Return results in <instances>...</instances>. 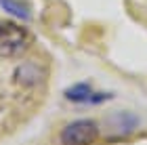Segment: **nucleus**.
I'll return each mask as SVG.
<instances>
[{
	"label": "nucleus",
	"mask_w": 147,
	"mask_h": 145,
	"mask_svg": "<svg viewBox=\"0 0 147 145\" xmlns=\"http://www.w3.org/2000/svg\"><path fill=\"white\" fill-rule=\"evenodd\" d=\"M30 42H32V36L21 28V25H17L13 21L0 23V51H2L4 55L23 53L30 47Z\"/></svg>",
	"instance_id": "obj_1"
},
{
	"label": "nucleus",
	"mask_w": 147,
	"mask_h": 145,
	"mask_svg": "<svg viewBox=\"0 0 147 145\" xmlns=\"http://www.w3.org/2000/svg\"><path fill=\"white\" fill-rule=\"evenodd\" d=\"M97 137L99 126L92 120H76L61 130V145H90Z\"/></svg>",
	"instance_id": "obj_2"
},
{
	"label": "nucleus",
	"mask_w": 147,
	"mask_h": 145,
	"mask_svg": "<svg viewBox=\"0 0 147 145\" xmlns=\"http://www.w3.org/2000/svg\"><path fill=\"white\" fill-rule=\"evenodd\" d=\"M92 97V88L88 86L86 82H80V84H74L65 90V99H69L74 103H88Z\"/></svg>",
	"instance_id": "obj_3"
},
{
	"label": "nucleus",
	"mask_w": 147,
	"mask_h": 145,
	"mask_svg": "<svg viewBox=\"0 0 147 145\" xmlns=\"http://www.w3.org/2000/svg\"><path fill=\"white\" fill-rule=\"evenodd\" d=\"M0 6H2L9 15H13L15 19H21V21H28L30 15H32L30 9L23 2H19V0H0Z\"/></svg>",
	"instance_id": "obj_4"
},
{
	"label": "nucleus",
	"mask_w": 147,
	"mask_h": 145,
	"mask_svg": "<svg viewBox=\"0 0 147 145\" xmlns=\"http://www.w3.org/2000/svg\"><path fill=\"white\" fill-rule=\"evenodd\" d=\"M107 99H111V95H109V93H92V97H90V101H88V103L97 105V103L107 101Z\"/></svg>",
	"instance_id": "obj_5"
}]
</instances>
